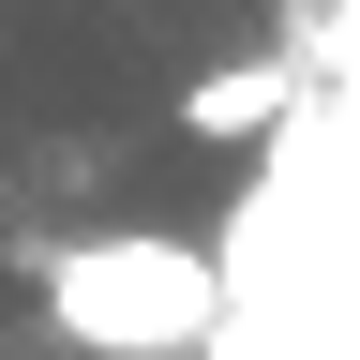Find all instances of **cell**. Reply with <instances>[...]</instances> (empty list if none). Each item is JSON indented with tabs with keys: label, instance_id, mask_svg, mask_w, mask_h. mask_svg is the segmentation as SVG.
<instances>
[{
	"label": "cell",
	"instance_id": "obj_1",
	"mask_svg": "<svg viewBox=\"0 0 360 360\" xmlns=\"http://www.w3.org/2000/svg\"><path fill=\"white\" fill-rule=\"evenodd\" d=\"M45 330L75 360H195L225 330V255L165 240V225H105V240L45 255Z\"/></svg>",
	"mask_w": 360,
	"mask_h": 360
},
{
	"label": "cell",
	"instance_id": "obj_2",
	"mask_svg": "<svg viewBox=\"0 0 360 360\" xmlns=\"http://www.w3.org/2000/svg\"><path fill=\"white\" fill-rule=\"evenodd\" d=\"M300 75H315L300 45H255V60H210L195 90H180V120H195L210 150H240V135H285V120H300Z\"/></svg>",
	"mask_w": 360,
	"mask_h": 360
}]
</instances>
